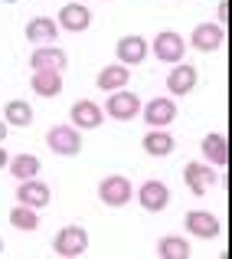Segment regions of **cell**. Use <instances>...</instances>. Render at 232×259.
Listing matches in <instances>:
<instances>
[{"instance_id":"cell-1","label":"cell","mask_w":232,"mask_h":259,"mask_svg":"<svg viewBox=\"0 0 232 259\" xmlns=\"http://www.w3.org/2000/svg\"><path fill=\"white\" fill-rule=\"evenodd\" d=\"M46 145L52 154H63V158H76L82 151V132L76 125H52L46 132Z\"/></svg>"},{"instance_id":"cell-2","label":"cell","mask_w":232,"mask_h":259,"mask_svg":"<svg viewBox=\"0 0 232 259\" xmlns=\"http://www.w3.org/2000/svg\"><path fill=\"white\" fill-rule=\"evenodd\" d=\"M141 105H144V102L138 99V92L118 89V92L108 95V105H101V108H105L108 118H114V121H131V118H138V115H141Z\"/></svg>"},{"instance_id":"cell-3","label":"cell","mask_w":232,"mask_h":259,"mask_svg":"<svg viewBox=\"0 0 232 259\" xmlns=\"http://www.w3.org/2000/svg\"><path fill=\"white\" fill-rule=\"evenodd\" d=\"M131 197H134V187L125 174H108L105 181L98 184V200L105 203V207H125Z\"/></svg>"},{"instance_id":"cell-4","label":"cell","mask_w":232,"mask_h":259,"mask_svg":"<svg viewBox=\"0 0 232 259\" xmlns=\"http://www.w3.org/2000/svg\"><path fill=\"white\" fill-rule=\"evenodd\" d=\"M88 249V233L85 227H63L52 240V253L56 256H66V259H76Z\"/></svg>"},{"instance_id":"cell-5","label":"cell","mask_w":232,"mask_h":259,"mask_svg":"<svg viewBox=\"0 0 232 259\" xmlns=\"http://www.w3.org/2000/svg\"><path fill=\"white\" fill-rule=\"evenodd\" d=\"M151 50H154V56L160 59V63H170V66H177V63H183V53H187V43H183V36H180L177 30H160V33L154 36Z\"/></svg>"},{"instance_id":"cell-6","label":"cell","mask_w":232,"mask_h":259,"mask_svg":"<svg viewBox=\"0 0 232 259\" xmlns=\"http://www.w3.org/2000/svg\"><path fill=\"white\" fill-rule=\"evenodd\" d=\"M66 66H69V56H66V50L56 46V43L39 46V50L30 56V69L33 72H63Z\"/></svg>"},{"instance_id":"cell-7","label":"cell","mask_w":232,"mask_h":259,"mask_svg":"<svg viewBox=\"0 0 232 259\" xmlns=\"http://www.w3.org/2000/svg\"><path fill=\"white\" fill-rule=\"evenodd\" d=\"M147 53H151V43H147L144 36H138V33H131V36H121L118 46H114V56H118L121 66H141L147 59Z\"/></svg>"},{"instance_id":"cell-8","label":"cell","mask_w":232,"mask_h":259,"mask_svg":"<svg viewBox=\"0 0 232 259\" xmlns=\"http://www.w3.org/2000/svg\"><path fill=\"white\" fill-rule=\"evenodd\" d=\"M69 118H72V125H76L79 132H92V128H98L101 121H105V108H101L98 102H92V99H79L76 105L69 108Z\"/></svg>"},{"instance_id":"cell-9","label":"cell","mask_w":232,"mask_h":259,"mask_svg":"<svg viewBox=\"0 0 232 259\" xmlns=\"http://www.w3.org/2000/svg\"><path fill=\"white\" fill-rule=\"evenodd\" d=\"M49 200H52L49 184H43L39 177H26V181H20V187H17V203H26V207H33V210H43Z\"/></svg>"},{"instance_id":"cell-10","label":"cell","mask_w":232,"mask_h":259,"mask_svg":"<svg viewBox=\"0 0 232 259\" xmlns=\"http://www.w3.org/2000/svg\"><path fill=\"white\" fill-rule=\"evenodd\" d=\"M183 184L190 187V194L203 197L209 187H216V174H213V164H203V161H190L183 167Z\"/></svg>"},{"instance_id":"cell-11","label":"cell","mask_w":232,"mask_h":259,"mask_svg":"<svg viewBox=\"0 0 232 259\" xmlns=\"http://www.w3.org/2000/svg\"><path fill=\"white\" fill-rule=\"evenodd\" d=\"M183 223H187V233L196 236V240H216L219 236V220H216L209 210H190L187 217H183Z\"/></svg>"},{"instance_id":"cell-12","label":"cell","mask_w":232,"mask_h":259,"mask_svg":"<svg viewBox=\"0 0 232 259\" xmlns=\"http://www.w3.org/2000/svg\"><path fill=\"white\" fill-rule=\"evenodd\" d=\"M138 203L147 210V213H160L170 203V187L163 181H144L138 187Z\"/></svg>"},{"instance_id":"cell-13","label":"cell","mask_w":232,"mask_h":259,"mask_svg":"<svg viewBox=\"0 0 232 259\" xmlns=\"http://www.w3.org/2000/svg\"><path fill=\"white\" fill-rule=\"evenodd\" d=\"M141 115H144V121L151 128H167L170 121L177 118V102L173 99H151L147 105H141Z\"/></svg>"},{"instance_id":"cell-14","label":"cell","mask_w":232,"mask_h":259,"mask_svg":"<svg viewBox=\"0 0 232 259\" xmlns=\"http://www.w3.org/2000/svg\"><path fill=\"white\" fill-rule=\"evenodd\" d=\"M222 43H226V30L219 23H200L190 33V46L200 50V53H216Z\"/></svg>"},{"instance_id":"cell-15","label":"cell","mask_w":232,"mask_h":259,"mask_svg":"<svg viewBox=\"0 0 232 259\" xmlns=\"http://www.w3.org/2000/svg\"><path fill=\"white\" fill-rule=\"evenodd\" d=\"M88 26H92V10L85 4H63V10H59V30L85 33Z\"/></svg>"},{"instance_id":"cell-16","label":"cell","mask_w":232,"mask_h":259,"mask_svg":"<svg viewBox=\"0 0 232 259\" xmlns=\"http://www.w3.org/2000/svg\"><path fill=\"white\" fill-rule=\"evenodd\" d=\"M196 82H200V72H196V66H190V63H177L173 69H170V76H167L170 95H190L196 89Z\"/></svg>"},{"instance_id":"cell-17","label":"cell","mask_w":232,"mask_h":259,"mask_svg":"<svg viewBox=\"0 0 232 259\" xmlns=\"http://www.w3.org/2000/svg\"><path fill=\"white\" fill-rule=\"evenodd\" d=\"M200 151L206 161H213L216 167H226L229 164V138L222 132H209L206 138L200 141Z\"/></svg>"},{"instance_id":"cell-18","label":"cell","mask_w":232,"mask_h":259,"mask_svg":"<svg viewBox=\"0 0 232 259\" xmlns=\"http://www.w3.org/2000/svg\"><path fill=\"white\" fill-rule=\"evenodd\" d=\"M141 148H144V154H151V158H167V154H173L177 138L167 128H151V132L144 135V141H141Z\"/></svg>"},{"instance_id":"cell-19","label":"cell","mask_w":232,"mask_h":259,"mask_svg":"<svg viewBox=\"0 0 232 259\" xmlns=\"http://www.w3.org/2000/svg\"><path fill=\"white\" fill-rule=\"evenodd\" d=\"M56 36H59V23L52 17H33L26 23V39L30 43L46 46V43H56Z\"/></svg>"},{"instance_id":"cell-20","label":"cell","mask_w":232,"mask_h":259,"mask_svg":"<svg viewBox=\"0 0 232 259\" xmlns=\"http://www.w3.org/2000/svg\"><path fill=\"white\" fill-rule=\"evenodd\" d=\"M131 82V69L128 66H105V69L98 72V79H95V85L101 89V92H118V89H125Z\"/></svg>"},{"instance_id":"cell-21","label":"cell","mask_w":232,"mask_h":259,"mask_svg":"<svg viewBox=\"0 0 232 259\" xmlns=\"http://www.w3.org/2000/svg\"><path fill=\"white\" fill-rule=\"evenodd\" d=\"M30 85L39 99H56L63 92V72H33Z\"/></svg>"},{"instance_id":"cell-22","label":"cell","mask_w":232,"mask_h":259,"mask_svg":"<svg viewBox=\"0 0 232 259\" xmlns=\"http://www.w3.org/2000/svg\"><path fill=\"white\" fill-rule=\"evenodd\" d=\"M7 167H10V174L17 177V181H26V177H36L39 171H43V161H39L36 154L23 151V154H17V158L7 161Z\"/></svg>"},{"instance_id":"cell-23","label":"cell","mask_w":232,"mask_h":259,"mask_svg":"<svg viewBox=\"0 0 232 259\" xmlns=\"http://www.w3.org/2000/svg\"><path fill=\"white\" fill-rule=\"evenodd\" d=\"M4 121L7 125H13V128H26V125H33V108H30V102H23V99H10L4 105Z\"/></svg>"},{"instance_id":"cell-24","label":"cell","mask_w":232,"mask_h":259,"mask_svg":"<svg viewBox=\"0 0 232 259\" xmlns=\"http://www.w3.org/2000/svg\"><path fill=\"white\" fill-rule=\"evenodd\" d=\"M10 227L23 230V233H33V230L39 227V213L33 207H26V203H17V207L10 210Z\"/></svg>"},{"instance_id":"cell-25","label":"cell","mask_w":232,"mask_h":259,"mask_svg":"<svg viewBox=\"0 0 232 259\" xmlns=\"http://www.w3.org/2000/svg\"><path fill=\"white\" fill-rule=\"evenodd\" d=\"M190 243L180 240V236H163L160 243H157V256L160 259H190Z\"/></svg>"},{"instance_id":"cell-26","label":"cell","mask_w":232,"mask_h":259,"mask_svg":"<svg viewBox=\"0 0 232 259\" xmlns=\"http://www.w3.org/2000/svg\"><path fill=\"white\" fill-rule=\"evenodd\" d=\"M7 161H10V154H7V148L0 145V171H4V167H7Z\"/></svg>"},{"instance_id":"cell-27","label":"cell","mask_w":232,"mask_h":259,"mask_svg":"<svg viewBox=\"0 0 232 259\" xmlns=\"http://www.w3.org/2000/svg\"><path fill=\"white\" fill-rule=\"evenodd\" d=\"M7 138V121H0V141Z\"/></svg>"},{"instance_id":"cell-28","label":"cell","mask_w":232,"mask_h":259,"mask_svg":"<svg viewBox=\"0 0 232 259\" xmlns=\"http://www.w3.org/2000/svg\"><path fill=\"white\" fill-rule=\"evenodd\" d=\"M4 4H17V0H4Z\"/></svg>"},{"instance_id":"cell-29","label":"cell","mask_w":232,"mask_h":259,"mask_svg":"<svg viewBox=\"0 0 232 259\" xmlns=\"http://www.w3.org/2000/svg\"><path fill=\"white\" fill-rule=\"evenodd\" d=\"M0 253H4V240H0Z\"/></svg>"}]
</instances>
